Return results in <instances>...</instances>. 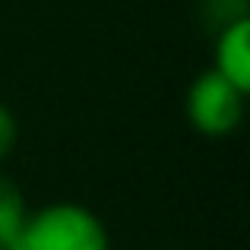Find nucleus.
Returning a JSON list of instances; mask_svg holds the SVG:
<instances>
[{
    "label": "nucleus",
    "mask_w": 250,
    "mask_h": 250,
    "mask_svg": "<svg viewBox=\"0 0 250 250\" xmlns=\"http://www.w3.org/2000/svg\"><path fill=\"white\" fill-rule=\"evenodd\" d=\"M212 70H219L238 89L250 92V16L234 19L215 32Z\"/></svg>",
    "instance_id": "7ed1b4c3"
},
{
    "label": "nucleus",
    "mask_w": 250,
    "mask_h": 250,
    "mask_svg": "<svg viewBox=\"0 0 250 250\" xmlns=\"http://www.w3.org/2000/svg\"><path fill=\"white\" fill-rule=\"evenodd\" d=\"M16 140H19V124H16V114L0 102V162L10 159V152L16 149Z\"/></svg>",
    "instance_id": "423d86ee"
},
{
    "label": "nucleus",
    "mask_w": 250,
    "mask_h": 250,
    "mask_svg": "<svg viewBox=\"0 0 250 250\" xmlns=\"http://www.w3.org/2000/svg\"><path fill=\"white\" fill-rule=\"evenodd\" d=\"M247 95L250 92L238 89L234 83H228L219 70H212V67L203 70V73L190 83L187 98H184L187 124L200 136H209V140L231 136L234 130L244 124Z\"/></svg>",
    "instance_id": "f03ea898"
},
{
    "label": "nucleus",
    "mask_w": 250,
    "mask_h": 250,
    "mask_svg": "<svg viewBox=\"0 0 250 250\" xmlns=\"http://www.w3.org/2000/svg\"><path fill=\"white\" fill-rule=\"evenodd\" d=\"M247 6H250L247 0H203V16H206V22L215 25V32H219L222 25L250 16Z\"/></svg>",
    "instance_id": "39448f33"
},
{
    "label": "nucleus",
    "mask_w": 250,
    "mask_h": 250,
    "mask_svg": "<svg viewBox=\"0 0 250 250\" xmlns=\"http://www.w3.org/2000/svg\"><path fill=\"white\" fill-rule=\"evenodd\" d=\"M16 250H111V234L98 212L61 200L29 212Z\"/></svg>",
    "instance_id": "f257e3e1"
},
{
    "label": "nucleus",
    "mask_w": 250,
    "mask_h": 250,
    "mask_svg": "<svg viewBox=\"0 0 250 250\" xmlns=\"http://www.w3.org/2000/svg\"><path fill=\"white\" fill-rule=\"evenodd\" d=\"M29 219V206L13 177L0 171V250H16L22 225Z\"/></svg>",
    "instance_id": "20e7f679"
}]
</instances>
